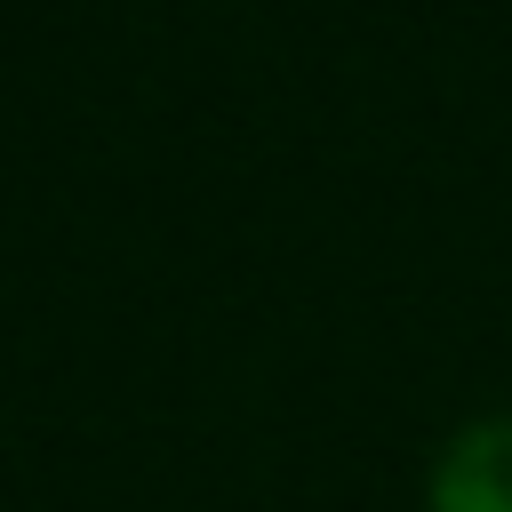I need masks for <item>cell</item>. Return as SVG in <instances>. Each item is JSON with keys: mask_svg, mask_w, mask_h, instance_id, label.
Segmentation results:
<instances>
[{"mask_svg": "<svg viewBox=\"0 0 512 512\" xmlns=\"http://www.w3.org/2000/svg\"><path fill=\"white\" fill-rule=\"evenodd\" d=\"M424 512H512V416H480L432 456Z\"/></svg>", "mask_w": 512, "mask_h": 512, "instance_id": "cell-1", "label": "cell"}]
</instances>
